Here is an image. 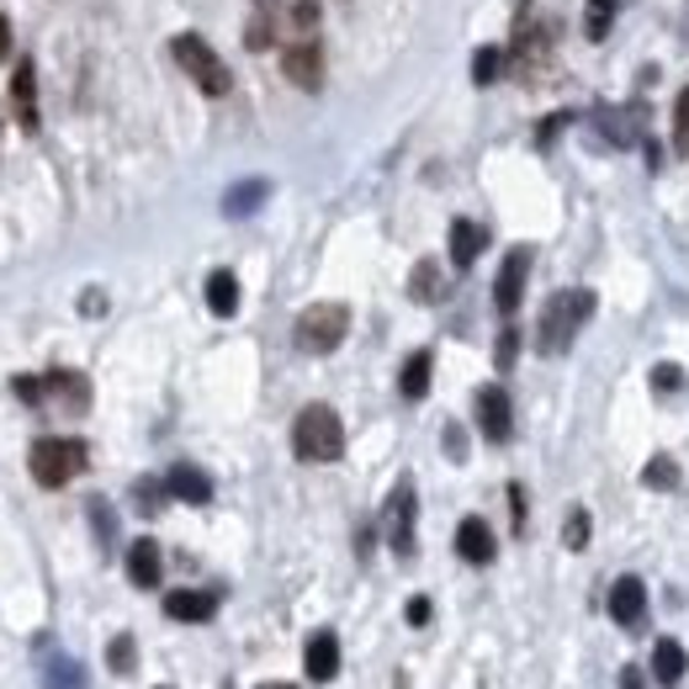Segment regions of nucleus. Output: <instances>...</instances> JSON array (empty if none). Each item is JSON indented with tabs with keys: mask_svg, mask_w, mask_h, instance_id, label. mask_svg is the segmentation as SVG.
<instances>
[{
	"mask_svg": "<svg viewBox=\"0 0 689 689\" xmlns=\"http://www.w3.org/2000/svg\"><path fill=\"white\" fill-rule=\"evenodd\" d=\"M563 122H568V118H547V122H541V133H536V143L547 149V143L557 139V133H563Z\"/></svg>",
	"mask_w": 689,
	"mask_h": 689,
	"instance_id": "c9c22d12",
	"label": "nucleus"
},
{
	"mask_svg": "<svg viewBox=\"0 0 689 689\" xmlns=\"http://www.w3.org/2000/svg\"><path fill=\"white\" fill-rule=\"evenodd\" d=\"M589 313H595V292H589V286L557 292L547 308H541V324H536V351H547V356H563V351L573 345V334L589 324Z\"/></svg>",
	"mask_w": 689,
	"mask_h": 689,
	"instance_id": "f257e3e1",
	"label": "nucleus"
},
{
	"mask_svg": "<svg viewBox=\"0 0 689 689\" xmlns=\"http://www.w3.org/2000/svg\"><path fill=\"white\" fill-rule=\"evenodd\" d=\"M620 689H642V668H620Z\"/></svg>",
	"mask_w": 689,
	"mask_h": 689,
	"instance_id": "ea45409f",
	"label": "nucleus"
},
{
	"mask_svg": "<svg viewBox=\"0 0 689 689\" xmlns=\"http://www.w3.org/2000/svg\"><path fill=\"white\" fill-rule=\"evenodd\" d=\"M128 578H133L139 589H160V578H165V557H160V547H154L149 536L128 547Z\"/></svg>",
	"mask_w": 689,
	"mask_h": 689,
	"instance_id": "2eb2a0df",
	"label": "nucleus"
},
{
	"mask_svg": "<svg viewBox=\"0 0 689 689\" xmlns=\"http://www.w3.org/2000/svg\"><path fill=\"white\" fill-rule=\"evenodd\" d=\"M483 250H488V229L473 223V217H456V223H452V265H456V271L477 265Z\"/></svg>",
	"mask_w": 689,
	"mask_h": 689,
	"instance_id": "dca6fc26",
	"label": "nucleus"
},
{
	"mask_svg": "<svg viewBox=\"0 0 689 689\" xmlns=\"http://www.w3.org/2000/svg\"><path fill=\"white\" fill-rule=\"evenodd\" d=\"M292 452L297 462H340L345 456V425L330 404H308L292 419Z\"/></svg>",
	"mask_w": 689,
	"mask_h": 689,
	"instance_id": "f03ea898",
	"label": "nucleus"
},
{
	"mask_svg": "<svg viewBox=\"0 0 689 689\" xmlns=\"http://www.w3.org/2000/svg\"><path fill=\"white\" fill-rule=\"evenodd\" d=\"M345 334H351V308H345V303H313V308L297 313L292 340H297V351H308V356H330V351H340Z\"/></svg>",
	"mask_w": 689,
	"mask_h": 689,
	"instance_id": "39448f33",
	"label": "nucleus"
},
{
	"mask_svg": "<svg viewBox=\"0 0 689 689\" xmlns=\"http://www.w3.org/2000/svg\"><path fill=\"white\" fill-rule=\"evenodd\" d=\"M165 488H170V499H186V504H207L213 499V477L207 473H196V467H170V477H165Z\"/></svg>",
	"mask_w": 689,
	"mask_h": 689,
	"instance_id": "a211bd4d",
	"label": "nucleus"
},
{
	"mask_svg": "<svg viewBox=\"0 0 689 689\" xmlns=\"http://www.w3.org/2000/svg\"><path fill=\"white\" fill-rule=\"evenodd\" d=\"M261 689H297V685H261Z\"/></svg>",
	"mask_w": 689,
	"mask_h": 689,
	"instance_id": "79ce46f5",
	"label": "nucleus"
},
{
	"mask_svg": "<svg viewBox=\"0 0 689 689\" xmlns=\"http://www.w3.org/2000/svg\"><path fill=\"white\" fill-rule=\"evenodd\" d=\"M509 504H515V530H525V494H520V483H509Z\"/></svg>",
	"mask_w": 689,
	"mask_h": 689,
	"instance_id": "e433bc0d",
	"label": "nucleus"
},
{
	"mask_svg": "<svg viewBox=\"0 0 689 689\" xmlns=\"http://www.w3.org/2000/svg\"><path fill=\"white\" fill-rule=\"evenodd\" d=\"M446 452H452L456 462H462V456H467V446H462V429H446Z\"/></svg>",
	"mask_w": 689,
	"mask_h": 689,
	"instance_id": "58836bf2",
	"label": "nucleus"
},
{
	"mask_svg": "<svg viewBox=\"0 0 689 689\" xmlns=\"http://www.w3.org/2000/svg\"><path fill=\"white\" fill-rule=\"evenodd\" d=\"M207 308H213V318H234V313H239L234 271H213V276H207Z\"/></svg>",
	"mask_w": 689,
	"mask_h": 689,
	"instance_id": "412c9836",
	"label": "nucleus"
},
{
	"mask_svg": "<svg viewBox=\"0 0 689 689\" xmlns=\"http://www.w3.org/2000/svg\"><path fill=\"white\" fill-rule=\"evenodd\" d=\"M43 393L48 398H59L64 408H74V414H85V404H91V382L80 377V372H48Z\"/></svg>",
	"mask_w": 689,
	"mask_h": 689,
	"instance_id": "f3484780",
	"label": "nucleus"
},
{
	"mask_svg": "<svg viewBox=\"0 0 689 689\" xmlns=\"http://www.w3.org/2000/svg\"><path fill=\"white\" fill-rule=\"evenodd\" d=\"M414 515H419V499H414V483H398L393 488V499H387V515H382V525H387V547L398 551V557H408L414 551Z\"/></svg>",
	"mask_w": 689,
	"mask_h": 689,
	"instance_id": "423d86ee",
	"label": "nucleus"
},
{
	"mask_svg": "<svg viewBox=\"0 0 689 689\" xmlns=\"http://www.w3.org/2000/svg\"><path fill=\"white\" fill-rule=\"evenodd\" d=\"M652 387H658V393H679V387H685V372H679V366H658V372H652Z\"/></svg>",
	"mask_w": 689,
	"mask_h": 689,
	"instance_id": "2f4dec72",
	"label": "nucleus"
},
{
	"mask_svg": "<svg viewBox=\"0 0 689 689\" xmlns=\"http://www.w3.org/2000/svg\"><path fill=\"white\" fill-rule=\"evenodd\" d=\"M11 107H17V122H22L27 133H38V70L17 59V70H11Z\"/></svg>",
	"mask_w": 689,
	"mask_h": 689,
	"instance_id": "9b49d317",
	"label": "nucleus"
},
{
	"mask_svg": "<svg viewBox=\"0 0 689 689\" xmlns=\"http://www.w3.org/2000/svg\"><path fill=\"white\" fill-rule=\"evenodd\" d=\"M170 488L165 483H139V509H160V499H165Z\"/></svg>",
	"mask_w": 689,
	"mask_h": 689,
	"instance_id": "f704fd0d",
	"label": "nucleus"
},
{
	"mask_svg": "<svg viewBox=\"0 0 689 689\" xmlns=\"http://www.w3.org/2000/svg\"><path fill=\"white\" fill-rule=\"evenodd\" d=\"M408 292H414V303H435V297H440V265H435V261H419V265H414Z\"/></svg>",
	"mask_w": 689,
	"mask_h": 689,
	"instance_id": "393cba45",
	"label": "nucleus"
},
{
	"mask_svg": "<svg viewBox=\"0 0 689 689\" xmlns=\"http://www.w3.org/2000/svg\"><path fill=\"white\" fill-rule=\"evenodd\" d=\"M282 74L297 85V91H318L324 85V48L313 38H297V43L282 48Z\"/></svg>",
	"mask_w": 689,
	"mask_h": 689,
	"instance_id": "0eeeda50",
	"label": "nucleus"
},
{
	"mask_svg": "<svg viewBox=\"0 0 689 689\" xmlns=\"http://www.w3.org/2000/svg\"><path fill=\"white\" fill-rule=\"evenodd\" d=\"M642 483H647V488H673V483H679V467H673L668 456H652V462H647V473H642Z\"/></svg>",
	"mask_w": 689,
	"mask_h": 689,
	"instance_id": "cd10ccee",
	"label": "nucleus"
},
{
	"mask_svg": "<svg viewBox=\"0 0 689 689\" xmlns=\"http://www.w3.org/2000/svg\"><path fill=\"white\" fill-rule=\"evenodd\" d=\"M265 191H271V186H265V181H244V186H234V191H229V196H223V213H229V217L255 213V207H261V202H265Z\"/></svg>",
	"mask_w": 689,
	"mask_h": 689,
	"instance_id": "5701e85b",
	"label": "nucleus"
},
{
	"mask_svg": "<svg viewBox=\"0 0 689 689\" xmlns=\"http://www.w3.org/2000/svg\"><path fill=\"white\" fill-rule=\"evenodd\" d=\"M673 143H689V85L673 101Z\"/></svg>",
	"mask_w": 689,
	"mask_h": 689,
	"instance_id": "c756f323",
	"label": "nucleus"
},
{
	"mask_svg": "<svg viewBox=\"0 0 689 689\" xmlns=\"http://www.w3.org/2000/svg\"><path fill=\"white\" fill-rule=\"evenodd\" d=\"M515 351H520V330H504L499 334V372L515 366Z\"/></svg>",
	"mask_w": 689,
	"mask_h": 689,
	"instance_id": "473e14b6",
	"label": "nucleus"
},
{
	"mask_svg": "<svg viewBox=\"0 0 689 689\" xmlns=\"http://www.w3.org/2000/svg\"><path fill=\"white\" fill-rule=\"evenodd\" d=\"M11 387H17V398H27V404H43V398H48V393H43V377H17Z\"/></svg>",
	"mask_w": 689,
	"mask_h": 689,
	"instance_id": "72a5a7b5",
	"label": "nucleus"
},
{
	"mask_svg": "<svg viewBox=\"0 0 689 689\" xmlns=\"http://www.w3.org/2000/svg\"><path fill=\"white\" fill-rule=\"evenodd\" d=\"M589 530H595L589 509H568V520H563V547H568V551H584V547H589Z\"/></svg>",
	"mask_w": 689,
	"mask_h": 689,
	"instance_id": "a878e982",
	"label": "nucleus"
},
{
	"mask_svg": "<svg viewBox=\"0 0 689 689\" xmlns=\"http://www.w3.org/2000/svg\"><path fill=\"white\" fill-rule=\"evenodd\" d=\"M525 276H530V250H509L499 265V282H494V308L504 313V318H515L520 313V297H525Z\"/></svg>",
	"mask_w": 689,
	"mask_h": 689,
	"instance_id": "6e6552de",
	"label": "nucleus"
},
{
	"mask_svg": "<svg viewBox=\"0 0 689 689\" xmlns=\"http://www.w3.org/2000/svg\"><path fill=\"white\" fill-rule=\"evenodd\" d=\"M107 663H112V673H133V637H128V631L112 637V647H107Z\"/></svg>",
	"mask_w": 689,
	"mask_h": 689,
	"instance_id": "c85d7f7f",
	"label": "nucleus"
},
{
	"mask_svg": "<svg viewBox=\"0 0 689 689\" xmlns=\"http://www.w3.org/2000/svg\"><path fill=\"white\" fill-rule=\"evenodd\" d=\"M429 372H435V356L429 351H414V356L404 361V377H398V393H404L408 404H419L429 393Z\"/></svg>",
	"mask_w": 689,
	"mask_h": 689,
	"instance_id": "6ab92c4d",
	"label": "nucleus"
},
{
	"mask_svg": "<svg viewBox=\"0 0 689 689\" xmlns=\"http://www.w3.org/2000/svg\"><path fill=\"white\" fill-rule=\"evenodd\" d=\"M456 551H462V563H473V568H483V563H494V530H488V520H477V515H467V520L456 525Z\"/></svg>",
	"mask_w": 689,
	"mask_h": 689,
	"instance_id": "f8f14e48",
	"label": "nucleus"
},
{
	"mask_svg": "<svg viewBox=\"0 0 689 689\" xmlns=\"http://www.w3.org/2000/svg\"><path fill=\"white\" fill-rule=\"evenodd\" d=\"M685 668H689V658H685V647L673 642V637H663V642L652 647V679H658V685H679Z\"/></svg>",
	"mask_w": 689,
	"mask_h": 689,
	"instance_id": "aec40b11",
	"label": "nucleus"
},
{
	"mask_svg": "<svg viewBox=\"0 0 689 689\" xmlns=\"http://www.w3.org/2000/svg\"><path fill=\"white\" fill-rule=\"evenodd\" d=\"M303 668H308L313 685H330L334 673H340V637L334 631H313L308 652H303Z\"/></svg>",
	"mask_w": 689,
	"mask_h": 689,
	"instance_id": "ddd939ff",
	"label": "nucleus"
},
{
	"mask_svg": "<svg viewBox=\"0 0 689 689\" xmlns=\"http://www.w3.org/2000/svg\"><path fill=\"white\" fill-rule=\"evenodd\" d=\"M477 429L504 446L509 435H515V408H509V393L504 387H477Z\"/></svg>",
	"mask_w": 689,
	"mask_h": 689,
	"instance_id": "1a4fd4ad",
	"label": "nucleus"
},
{
	"mask_svg": "<svg viewBox=\"0 0 689 689\" xmlns=\"http://www.w3.org/2000/svg\"><path fill=\"white\" fill-rule=\"evenodd\" d=\"M616 17H620V0H589V6H584V32L599 43V38H610Z\"/></svg>",
	"mask_w": 689,
	"mask_h": 689,
	"instance_id": "4be33fe9",
	"label": "nucleus"
},
{
	"mask_svg": "<svg viewBox=\"0 0 689 689\" xmlns=\"http://www.w3.org/2000/svg\"><path fill=\"white\" fill-rule=\"evenodd\" d=\"M504 59H509L504 48H477V59H473V80H477V85L499 80V74H504Z\"/></svg>",
	"mask_w": 689,
	"mask_h": 689,
	"instance_id": "bb28decb",
	"label": "nucleus"
},
{
	"mask_svg": "<svg viewBox=\"0 0 689 689\" xmlns=\"http://www.w3.org/2000/svg\"><path fill=\"white\" fill-rule=\"evenodd\" d=\"M610 616H616V626H626V631H637L647 620V584L642 578H616L610 584Z\"/></svg>",
	"mask_w": 689,
	"mask_h": 689,
	"instance_id": "9d476101",
	"label": "nucleus"
},
{
	"mask_svg": "<svg viewBox=\"0 0 689 689\" xmlns=\"http://www.w3.org/2000/svg\"><path fill=\"white\" fill-rule=\"evenodd\" d=\"M170 53H175V64L196 80V91L202 95H229L234 91V74H229V64L213 53V43L207 38H196V32H181L175 43H170Z\"/></svg>",
	"mask_w": 689,
	"mask_h": 689,
	"instance_id": "20e7f679",
	"label": "nucleus"
},
{
	"mask_svg": "<svg viewBox=\"0 0 689 689\" xmlns=\"http://www.w3.org/2000/svg\"><path fill=\"white\" fill-rule=\"evenodd\" d=\"M408 620H414V626H425V620H429V599H408Z\"/></svg>",
	"mask_w": 689,
	"mask_h": 689,
	"instance_id": "4c0bfd02",
	"label": "nucleus"
},
{
	"mask_svg": "<svg viewBox=\"0 0 689 689\" xmlns=\"http://www.w3.org/2000/svg\"><path fill=\"white\" fill-rule=\"evenodd\" d=\"M85 462H91V452H85V440H74V435H43V440L32 446V456H27L38 488H64V483H74V477L85 473Z\"/></svg>",
	"mask_w": 689,
	"mask_h": 689,
	"instance_id": "7ed1b4c3",
	"label": "nucleus"
},
{
	"mask_svg": "<svg viewBox=\"0 0 689 689\" xmlns=\"http://www.w3.org/2000/svg\"><path fill=\"white\" fill-rule=\"evenodd\" d=\"M165 616L170 620H213L217 616V595L213 589H175V595H165Z\"/></svg>",
	"mask_w": 689,
	"mask_h": 689,
	"instance_id": "4468645a",
	"label": "nucleus"
},
{
	"mask_svg": "<svg viewBox=\"0 0 689 689\" xmlns=\"http://www.w3.org/2000/svg\"><path fill=\"white\" fill-rule=\"evenodd\" d=\"M48 689H85V679H80V668H74V663H53Z\"/></svg>",
	"mask_w": 689,
	"mask_h": 689,
	"instance_id": "7c9ffc66",
	"label": "nucleus"
},
{
	"mask_svg": "<svg viewBox=\"0 0 689 689\" xmlns=\"http://www.w3.org/2000/svg\"><path fill=\"white\" fill-rule=\"evenodd\" d=\"M282 22L292 27L297 38H313V27H318V0H286Z\"/></svg>",
	"mask_w": 689,
	"mask_h": 689,
	"instance_id": "b1692460",
	"label": "nucleus"
},
{
	"mask_svg": "<svg viewBox=\"0 0 689 689\" xmlns=\"http://www.w3.org/2000/svg\"><path fill=\"white\" fill-rule=\"evenodd\" d=\"M0 59H11V27H6V17H0Z\"/></svg>",
	"mask_w": 689,
	"mask_h": 689,
	"instance_id": "a19ab883",
	"label": "nucleus"
}]
</instances>
